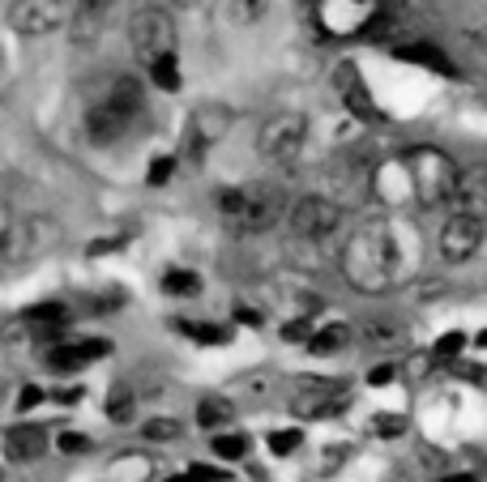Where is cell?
<instances>
[{"label":"cell","instance_id":"ba28073f","mask_svg":"<svg viewBox=\"0 0 487 482\" xmlns=\"http://www.w3.org/2000/svg\"><path fill=\"white\" fill-rule=\"evenodd\" d=\"M65 22H69L65 0H14V9H9V31L22 34V39L56 34Z\"/></svg>","mask_w":487,"mask_h":482},{"label":"cell","instance_id":"3957f363","mask_svg":"<svg viewBox=\"0 0 487 482\" xmlns=\"http://www.w3.org/2000/svg\"><path fill=\"white\" fill-rule=\"evenodd\" d=\"M406 176H410V188H415V201L423 209H436L445 201H454V188H457V171L454 159L436 150V145H415L410 154H406Z\"/></svg>","mask_w":487,"mask_h":482},{"label":"cell","instance_id":"1f68e13d","mask_svg":"<svg viewBox=\"0 0 487 482\" xmlns=\"http://www.w3.org/2000/svg\"><path fill=\"white\" fill-rule=\"evenodd\" d=\"M462 346H466V333H445V338L432 346V359H436V363H445V359H457V354H462Z\"/></svg>","mask_w":487,"mask_h":482},{"label":"cell","instance_id":"7a4b0ae2","mask_svg":"<svg viewBox=\"0 0 487 482\" xmlns=\"http://www.w3.org/2000/svg\"><path fill=\"white\" fill-rule=\"evenodd\" d=\"M218 209H223V223L235 231V235H261L282 218L291 214L287 209V193L270 184V179H257L248 188H223L218 193Z\"/></svg>","mask_w":487,"mask_h":482},{"label":"cell","instance_id":"f546056e","mask_svg":"<svg viewBox=\"0 0 487 482\" xmlns=\"http://www.w3.org/2000/svg\"><path fill=\"white\" fill-rule=\"evenodd\" d=\"M171 176H176V159H171V154H159V159L150 162L146 184H150V188H162V184H167Z\"/></svg>","mask_w":487,"mask_h":482},{"label":"cell","instance_id":"5b68a950","mask_svg":"<svg viewBox=\"0 0 487 482\" xmlns=\"http://www.w3.org/2000/svg\"><path fill=\"white\" fill-rule=\"evenodd\" d=\"M129 39H133V51H137L146 65H154L159 56H176V43H179L176 14H171V9H159V5L137 9L129 22Z\"/></svg>","mask_w":487,"mask_h":482},{"label":"cell","instance_id":"e575fe53","mask_svg":"<svg viewBox=\"0 0 487 482\" xmlns=\"http://www.w3.org/2000/svg\"><path fill=\"white\" fill-rule=\"evenodd\" d=\"M31 333H34L39 341H56V346H60V338L69 333V321H60V324H34Z\"/></svg>","mask_w":487,"mask_h":482},{"label":"cell","instance_id":"836d02e7","mask_svg":"<svg viewBox=\"0 0 487 482\" xmlns=\"http://www.w3.org/2000/svg\"><path fill=\"white\" fill-rule=\"evenodd\" d=\"M56 444H60V452H69V457H81V452H90V440H86L81 432H65L60 440H56Z\"/></svg>","mask_w":487,"mask_h":482},{"label":"cell","instance_id":"484cf974","mask_svg":"<svg viewBox=\"0 0 487 482\" xmlns=\"http://www.w3.org/2000/svg\"><path fill=\"white\" fill-rule=\"evenodd\" d=\"M265 444H270V452H274V457H291V452L304 444V432H299V427H287V432H270V440H265Z\"/></svg>","mask_w":487,"mask_h":482},{"label":"cell","instance_id":"60d3db41","mask_svg":"<svg viewBox=\"0 0 487 482\" xmlns=\"http://www.w3.org/2000/svg\"><path fill=\"white\" fill-rule=\"evenodd\" d=\"M112 5H115V0H78V9H86V14H98V17L107 14Z\"/></svg>","mask_w":487,"mask_h":482},{"label":"cell","instance_id":"2e32d148","mask_svg":"<svg viewBox=\"0 0 487 482\" xmlns=\"http://www.w3.org/2000/svg\"><path fill=\"white\" fill-rule=\"evenodd\" d=\"M107 354H112V341H107V338H90V341H78V346L60 341V346H51L48 368H51V371H81L86 363H95V359H107Z\"/></svg>","mask_w":487,"mask_h":482},{"label":"cell","instance_id":"8992f818","mask_svg":"<svg viewBox=\"0 0 487 482\" xmlns=\"http://www.w3.org/2000/svg\"><path fill=\"white\" fill-rule=\"evenodd\" d=\"M308 141V120L299 112H278L270 115L257 132V154L274 167H287V162L299 159V150Z\"/></svg>","mask_w":487,"mask_h":482},{"label":"cell","instance_id":"4dcf8cb0","mask_svg":"<svg viewBox=\"0 0 487 482\" xmlns=\"http://www.w3.org/2000/svg\"><path fill=\"white\" fill-rule=\"evenodd\" d=\"M261 14H265V0H231V17H235L240 26L261 22Z\"/></svg>","mask_w":487,"mask_h":482},{"label":"cell","instance_id":"5bb4252c","mask_svg":"<svg viewBox=\"0 0 487 482\" xmlns=\"http://www.w3.org/2000/svg\"><path fill=\"white\" fill-rule=\"evenodd\" d=\"M334 86H338L342 107L355 115V120H363V124H376V120H381L372 95H368V86H363V77H359V68L351 65V60H342V65L334 68Z\"/></svg>","mask_w":487,"mask_h":482},{"label":"cell","instance_id":"83f0119b","mask_svg":"<svg viewBox=\"0 0 487 482\" xmlns=\"http://www.w3.org/2000/svg\"><path fill=\"white\" fill-rule=\"evenodd\" d=\"M363 341H368V346H390V341H398V324L368 321V324H363Z\"/></svg>","mask_w":487,"mask_h":482},{"label":"cell","instance_id":"e0dca14e","mask_svg":"<svg viewBox=\"0 0 487 482\" xmlns=\"http://www.w3.org/2000/svg\"><path fill=\"white\" fill-rule=\"evenodd\" d=\"M43 449H48V432H43L39 423H14V427L5 432V457H9L14 466L43 457Z\"/></svg>","mask_w":487,"mask_h":482},{"label":"cell","instance_id":"6da1fadb","mask_svg":"<svg viewBox=\"0 0 487 482\" xmlns=\"http://www.w3.org/2000/svg\"><path fill=\"white\" fill-rule=\"evenodd\" d=\"M393 269H398V252H393V235L385 223H363L351 231V240L342 248V277L346 286L359 295H376V290L393 286Z\"/></svg>","mask_w":487,"mask_h":482},{"label":"cell","instance_id":"f35d334b","mask_svg":"<svg viewBox=\"0 0 487 482\" xmlns=\"http://www.w3.org/2000/svg\"><path fill=\"white\" fill-rule=\"evenodd\" d=\"M390 380H393V368H390V363H376V368L368 371V385H376V388H385Z\"/></svg>","mask_w":487,"mask_h":482},{"label":"cell","instance_id":"44dd1931","mask_svg":"<svg viewBox=\"0 0 487 482\" xmlns=\"http://www.w3.org/2000/svg\"><path fill=\"white\" fill-rule=\"evenodd\" d=\"M146 68H150V81H154L159 90H171V95H176L179 86H184V77H179V60H176V56H159V60H154V65H146Z\"/></svg>","mask_w":487,"mask_h":482},{"label":"cell","instance_id":"d6a6232c","mask_svg":"<svg viewBox=\"0 0 487 482\" xmlns=\"http://www.w3.org/2000/svg\"><path fill=\"white\" fill-rule=\"evenodd\" d=\"M312 333H317V329H312L308 316H299V321H287V324H282V338H287V341H304V346H308Z\"/></svg>","mask_w":487,"mask_h":482},{"label":"cell","instance_id":"30bf717a","mask_svg":"<svg viewBox=\"0 0 487 482\" xmlns=\"http://www.w3.org/2000/svg\"><path fill=\"white\" fill-rule=\"evenodd\" d=\"M56 240V226L48 218H9L5 223V265H22L43 252V243Z\"/></svg>","mask_w":487,"mask_h":482},{"label":"cell","instance_id":"4fadbf2b","mask_svg":"<svg viewBox=\"0 0 487 482\" xmlns=\"http://www.w3.org/2000/svg\"><path fill=\"white\" fill-rule=\"evenodd\" d=\"M440 257L449 260V265H462V260H471L479 252V243H483V223L471 218V214H454V218H445L440 226Z\"/></svg>","mask_w":487,"mask_h":482},{"label":"cell","instance_id":"b9f144b4","mask_svg":"<svg viewBox=\"0 0 487 482\" xmlns=\"http://www.w3.org/2000/svg\"><path fill=\"white\" fill-rule=\"evenodd\" d=\"M231 316H235V321H244V324H253V329H261V316L253 312V307H240V304H235V312H231Z\"/></svg>","mask_w":487,"mask_h":482},{"label":"cell","instance_id":"f6af8a7d","mask_svg":"<svg viewBox=\"0 0 487 482\" xmlns=\"http://www.w3.org/2000/svg\"><path fill=\"white\" fill-rule=\"evenodd\" d=\"M162 482H193V474H176V478H162Z\"/></svg>","mask_w":487,"mask_h":482},{"label":"cell","instance_id":"7402d4cb","mask_svg":"<svg viewBox=\"0 0 487 482\" xmlns=\"http://www.w3.org/2000/svg\"><path fill=\"white\" fill-rule=\"evenodd\" d=\"M346 338H351V333H346L342 324H325V329H317L308 338V354H338L342 346H346Z\"/></svg>","mask_w":487,"mask_h":482},{"label":"cell","instance_id":"7c38bea8","mask_svg":"<svg viewBox=\"0 0 487 482\" xmlns=\"http://www.w3.org/2000/svg\"><path fill=\"white\" fill-rule=\"evenodd\" d=\"M346 402H351L346 380H304V388L291 397V414L295 418H329V414H338Z\"/></svg>","mask_w":487,"mask_h":482},{"label":"cell","instance_id":"ffe728a7","mask_svg":"<svg viewBox=\"0 0 487 482\" xmlns=\"http://www.w3.org/2000/svg\"><path fill=\"white\" fill-rule=\"evenodd\" d=\"M133 414H137V393L129 385H115L107 393V418L112 423H133Z\"/></svg>","mask_w":487,"mask_h":482},{"label":"cell","instance_id":"bcb514c9","mask_svg":"<svg viewBox=\"0 0 487 482\" xmlns=\"http://www.w3.org/2000/svg\"><path fill=\"white\" fill-rule=\"evenodd\" d=\"M474 346H487V329H483V333H479V338H474Z\"/></svg>","mask_w":487,"mask_h":482},{"label":"cell","instance_id":"603a6c76","mask_svg":"<svg viewBox=\"0 0 487 482\" xmlns=\"http://www.w3.org/2000/svg\"><path fill=\"white\" fill-rule=\"evenodd\" d=\"M162 290H167V295H179V299H188V295L201 290V277H197L193 269H167V274H162Z\"/></svg>","mask_w":487,"mask_h":482},{"label":"cell","instance_id":"8fae6325","mask_svg":"<svg viewBox=\"0 0 487 482\" xmlns=\"http://www.w3.org/2000/svg\"><path fill=\"white\" fill-rule=\"evenodd\" d=\"M325 34H363L376 22V0H317Z\"/></svg>","mask_w":487,"mask_h":482},{"label":"cell","instance_id":"4316f807","mask_svg":"<svg viewBox=\"0 0 487 482\" xmlns=\"http://www.w3.org/2000/svg\"><path fill=\"white\" fill-rule=\"evenodd\" d=\"M223 461H240L244 452H248V435H214V444H210Z\"/></svg>","mask_w":487,"mask_h":482},{"label":"cell","instance_id":"f1b7e54d","mask_svg":"<svg viewBox=\"0 0 487 482\" xmlns=\"http://www.w3.org/2000/svg\"><path fill=\"white\" fill-rule=\"evenodd\" d=\"M179 432H184V427H179L176 418H150L146 427H142V435H146V440H179Z\"/></svg>","mask_w":487,"mask_h":482},{"label":"cell","instance_id":"52a82bcc","mask_svg":"<svg viewBox=\"0 0 487 482\" xmlns=\"http://www.w3.org/2000/svg\"><path fill=\"white\" fill-rule=\"evenodd\" d=\"M287 223H291L295 240H329L334 231L342 226V205L338 201H329V196H299L287 214Z\"/></svg>","mask_w":487,"mask_h":482},{"label":"cell","instance_id":"9a60e30c","mask_svg":"<svg viewBox=\"0 0 487 482\" xmlns=\"http://www.w3.org/2000/svg\"><path fill=\"white\" fill-rule=\"evenodd\" d=\"M454 214H471L483 223L487 218V162H474L457 176V188H454Z\"/></svg>","mask_w":487,"mask_h":482},{"label":"cell","instance_id":"d590c367","mask_svg":"<svg viewBox=\"0 0 487 482\" xmlns=\"http://www.w3.org/2000/svg\"><path fill=\"white\" fill-rule=\"evenodd\" d=\"M372 432H376V435H402V432H406V423H402L398 414H376Z\"/></svg>","mask_w":487,"mask_h":482},{"label":"cell","instance_id":"ee69618b","mask_svg":"<svg viewBox=\"0 0 487 482\" xmlns=\"http://www.w3.org/2000/svg\"><path fill=\"white\" fill-rule=\"evenodd\" d=\"M440 482H474L471 474H449V478H440Z\"/></svg>","mask_w":487,"mask_h":482},{"label":"cell","instance_id":"ac0fdd59","mask_svg":"<svg viewBox=\"0 0 487 482\" xmlns=\"http://www.w3.org/2000/svg\"><path fill=\"white\" fill-rule=\"evenodd\" d=\"M393 56L398 60H406V65H423V68H432V73H454V65H449V56L445 51H436L432 43H402V48H393Z\"/></svg>","mask_w":487,"mask_h":482},{"label":"cell","instance_id":"7bdbcfd3","mask_svg":"<svg viewBox=\"0 0 487 482\" xmlns=\"http://www.w3.org/2000/svg\"><path fill=\"white\" fill-rule=\"evenodd\" d=\"M150 5H159V9H171V14H176V9H188L193 0H150Z\"/></svg>","mask_w":487,"mask_h":482},{"label":"cell","instance_id":"d6986e66","mask_svg":"<svg viewBox=\"0 0 487 482\" xmlns=\"http://www.w3.org/2000/svg\"><path fill=\"white\" fill-rule=\"evenodd\" d=\"M231 418H235V405L227 397H218V393H206L201 402H197V423L206 427V432H218V427H227Z\"/></svg>","mask_w":487,"mask_h":482},{"label":"cell","instance_id":"9c48e42d","mask_svg":"<svg viewBox=\"0 0 487 482\" xmlns=\"http://www.w3.org/2000/svg\"><path fill=\"white\" fill-rule=\"evenodd\" d=\"M227 129H231V107H223V103H206V107H197L193 120H188L184 154H188L193 162H201L214 145L227 137Z\"/></svg>","mask_w":487,"mask_h":482},{"label":"cell","instance_id":"74e56055","mask_svg":"<svg viewBox=\"0 0 487 482\" xmlns=\"http://www.w3.org/2000/svg\"><path fill=\"white\" fill-rule=\"evenodd\" d=\"M120 243H124V235H107V240H95L86 252H90V257H103V252H115Z\"/></svg>","mask_w":487,"mask_h":482},{"label":"cell","instance_id":"d4e9b609","mask_svg":"<svg viewBox=\"0 0 487 482\" xmlns=\"http://www.w3.org/2000/svg\"><path fill=\"white\" fill-rule=\"evenodd\" d=\"M26 316V324H60V321H69V307L65 304H34V307H26L22 312Z\"/></svg>","mask_w":487,"mask_h":482},{"label":"cell","instance_id":"ab89813d","mask_svg":"<svg viewBox=\"0 0 487 482\" xmlns=\"http://www.w3.org/2000/svg\"><path fill=\"white\" fill-rule=\"evenodd\" d=\"M188 474H193V482H223V478H227L223 469H214V466H193Z\"/></svg>","mask_w":487,"mask_h":482},{"label":"cell","instance_id":"8d00e7d4","mask_svg":"<svg viewBox=\"0 0 487 482\" xmlns=\"http://www.w3.org/2000/svg\"><path fill=\"white\" fill-rule=\"evenodd\" d=\"M43 402V388H34V385H26L22 393H17V410L26 414V410H34V405Z\"/></svg>","mask_w":487,"mask_h":482},{"label":"cell","instance_id":"cb8c5ba5","mask_svg":"<svg viewBox=\"0 0 487 482\" xmlns=\"http://www.w3.org/2000/svg\"><path fill=\"white\" fill-rule=\"evenodd\" d=\"M179 333H188V338L201 341V346H223V341L231 338L223 324H197V321H179Z\"/></svg>","mask_w":487,"mask_h":482},{"label":"cell","instance_id":"277c9868","mask_svg":"<svg viewBox=\"0 0 487 482\" xmlns=\"http://www.w3.org/2000/svg\"><path fill=\"white\" fill-rule=\"evenodd\" d=\"M142 103H146V95H142V81H137V77H115V86L107 90V98H103V103H95V107H90V115H86L90 137H95V141H103V145L120 141V137L129 132V124L137 120Z\"/></svg>","mask_w":487,"mask_h":482}]
</instances>
